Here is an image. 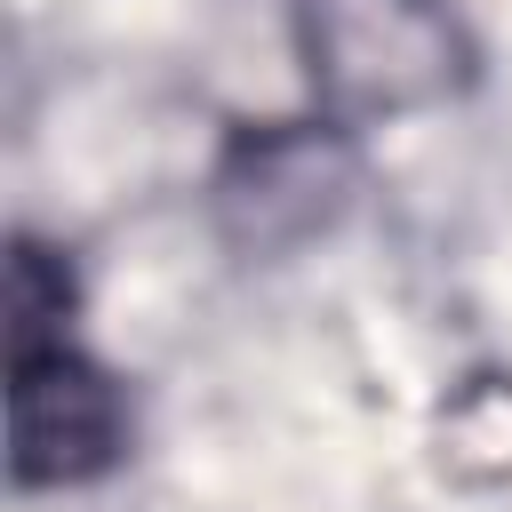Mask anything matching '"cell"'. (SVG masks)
<instances>
[{"instance_id":"cell-4","label":"cell","mask_w":512,"mask_h":512,"mask_svg":"<svg viewBox=\"0 0 512 512\" xmlns=\"http://www.w3.org/2000/svg\"><path fill=\"white\" fill-rule=\"evenodd\" d=\"M432 464L456 488H512V368H472L432 408Z\"/></svg>"},{"instance_id":"cell-1","label":"cell","mask_w":512,"mask_h":512,"mask_svg":"<svg viewBox=\"0 0 512 512\" xmlns=\"http://www.w3.org/2000/svg\"><path fill=\"white\" fill-rule=\"evenodd\" d=\"M296 64L312 112L360 136L456 104L480 80V40L448 0H296Z\"/></svg>"},{"instance_id":"cell-3","label":"cell","mask_w":512,"mask_h":512,"mask_svg":"<svg viewBox=\"0 0 512 512\" xmlns=\"http://www.w3.org/2000/svg\"><path fill=\"white\" fill-rule=\"evenodd\" d=\"M136 440V408L112 368L80 344L8 352V480L32 488H88Z\"/></svg>"},{"instance_id":"cell-2","label":"cell","mask_w":512,"mask_h":512,"mask_svg":"<svg viewBox=\"0 0 512 512\" xmlns=\"http://www.w3.org/2000/svg\"><path fill=\"white\" fill-rule=\"evenodd\" d=\"M352 200H360V136L320 112L264 120L216 168V224L248 256H288V248L336 232L352 216Z\"/></svg>"},{"instance_id":"cell-5","label":"cell","mask_w":512,"mask_h":512,"mask_svg":"<svg viewBox=\"0 0 512 512\" xmlns=\"http://www.w3.org/2000/svg\"><path fill=\"white\" fill-rule=\"evenodd\" d=\"M72 344V272L40 240H16L8 256V352Z\"/></svg>"}]
</instances>
